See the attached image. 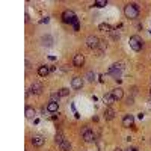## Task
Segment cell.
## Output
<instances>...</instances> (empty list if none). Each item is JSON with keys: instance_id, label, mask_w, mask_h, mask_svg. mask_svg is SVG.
<instances>
[{"instance_id": "cell-1", "label": "cell", "mask_w": 151, "mask_h": 151, "mask_svg": "<svg viewBox=\"0 0 151 151\" xmlns=\"http://www.w3.org/2000/svg\"><path fill=\"white\" fill-rule=\"evenodd\" d=\"M124 15L130 18V20H134L139 17V8H137V5L134 3H127L124 6Z\"/></svg>"}, {"instance_id": "cell-2", "label": "cell", "mask_w": 151, "mask_h": 151, "mask_svg": "<svg viewBox=\"0 0 151 151\" xmlns=\"http://www.w3.org/2000/svg\"><path fill=\"white\" fill-rule=\"evenodd\" d=\"M129 44H130V47L134 50V52H141L142 47H144V41H142V38H141V36H137V35L130 36Z\"/></svg>"}, {"instance_id": "cell-3", "label": "cell", "mask_w": 151, "mask_h": 151, "mask_svg": "<svg viewBox=\"0 0 151 151\" xmlns=\"http://www.w3.org/2000/svg\"><path fill=\"white\" fill-rule=\"evenodd\" d=\"M110 76H113V79L115 80H118L119 77H121V74H122V65L121 64H113L110 68H109V71H107Z\"/></svg>"}, {"instance_id": "cell-4", "label": "cell", "mask_w": 151, "mask_h": 151, "mask_svg": "<svg viewBox=\"0 0 151 151\" xmlns=\"http://www.w3.org/2000/svg\"><path fill=\"white\" fill-rule=\"evenodd\" d=\"M76 20H77V17H76V14H74L73 11H70V9L64 11V14H62V21H64V23H67V24H73Z\"/></svg>"}, {"instance_id": "cell-5", "label": "cell", "mask_w": 151, "mask_h": 151, "mask_svg": "<svg viewBox=\"0 0 151 151\" xmlns=\"http://www.w3.org/2000/svg\"><path fill=\"white\" fill-rule=\"evenodd\" d=\"M100 44H101V41H100L97 36H94V35H91V36L86 38V45L89 47V48H98Z\"/></svg>"}, {"instance_id": "cell-6", "label": "cell", "mask_w": 151, "mask_h": 151, "mask_svg": "<svg viewBox=\"0 0 151 151\" xmlns=\"http://www.w3.org/2000/svg\"><path fill=\"white\" fill-rule=\"evenodd\" d=\"M82 133H83V141L85 142H88V144H89V142H92L94 141V132L91 130V129H88V127H85L83 130H82Z\"/></svg>"}, {"instance_id": "cell-7", "label": "cell", "mask_w": 151, "mask_h": 151, "mask_svg": "<svg viewBox=\"0 0 151 151\" xmlns=\"http://www.w3.org/2000/svg\"><path fill=\"white\" fill-rule=\"evenodd\" d=\"M44 142H45V139H44L42 134H33V136H32V144H33L35 147H42Z\"/></svg>"}, {"instance_id": "cell-8", "label": "cell", "mask_w": 151, "mask_h": 151, "mask_svg": "<svg viewBox=\"0 0 151 151\" xmlns=\"http://www.w3.org/2000/svg\"><path fill=\"white\" fill-rule=\"evenodd\" d=\"M133 124H134L133 115H125V116L122 118V127L129 129V127H133Z\"/></svg>"}, {"instance_id": "cell-9", "label": "cell", "mask_w": 151, "mask_h": 151, "mask_svg": "<svg viewBox=\"0 0 151 151\" xmlns=\"http://www.w3.org/2000/svg\"><path fill=\"white\" fill-rule=\"evenodd\" d=\"M42 85L41 83H38V82H35V83H32V86H30V92L32 94H35V95H40L41 92H42Z\"/></svg>"}, {"instance_id": "cell-10", "label": "cell", "mask_w": 151, "mask_h": 151, "mask_svg": "<svg viewBox=\"0 0 151 151\" xmlns=\"http://www.w3.org/2000/svg\"><path fill=\"white\" fill-rule=\"evenodd\" d=\"M71 86H73V89H82V86H83V79L82 77H74L71 80Z\"/></svg>"}, {"instance_id": "cell-11", "label": "cell", "mask_w": 151, "mask_h": 151, "mask_svg": "<svg viewBox=\"0 0 151 151\" xmlns=\"http://www.w3.org/2000/svg\"><path fill=\"white\" fill-rule=\"evenodd\" d=\"M73 62H74L76 67H83V64H85V56H83L82 53H77V55L74 56Z\"/></svg>"}, {"instance_id": "cell-12", "label": "cell", "mask_w": 151, "mask_h": 151, "mask_svg": "<svg viewBox=\"0 0 151 151\" xmlns=\"http://www.w3.org/2000/svg\"><path fill=\"white\" fill-rule=\"evenodd\" d=\"M24 115H26V118L32 119L36 116V110L32 107V106H26V109H24Z\"/></svg>"}, {"instance_id": "cell-13", "label": "cell", "mask_w": 151, "mask_h": 151, "mask_svg": "<svg viewBox=\"0 0 151 151\" xmlns=\"http://www.w3.org/2000/svg\"><path fill=\"white\" fill-rule=\"evenodd\" d=\"M112 95H113V98H115V101L118 100H122V97H124V91L121 89V88H115V89L112 91Z\"/></svg>"}, {"instance_id": "cell-14", "label": "cell", "mask_w": 151, "mask_h": 151, "mask_svg": "<svg viewBox=\"0 0 151 151\" xmlns=\"http://www.w3.org/2000/svg\"><path fill=\"white\" fill-rule=\"evenodd\" d=\"M38 74H40L41 77H47V76L50 74V68L47 65H41L40 68H38Z\"/></svg>"}, {"instance_id": "cell-15", "label": "cell", "mask_w": 151, "mask_h": 151, "mask_svg": "<svg viewBox=\"0 0 151 151\" xmlns=\"http://www.w3.org/2000/svg\"><path fill=\"white\" fill-rule=\"evenodd\" d=\"M104 118L106 119H113V118H115V110H113L112 107H107L106 110H104Z\"/></svg>"}, {"instance_id": "cell-16", "label": "cell", "mask_w": 151, "mask_h": 151, "mask_svg": "<svg viewBox=\"0 0 151 151\" xmlns=\"http://www.w3.org/2000/svg\"><path fill=\"white\" fill-rule=\"evenodd\" d=\"M42 45H47V47H52L53 45V38L50 36V35H45V36H42Z\"/></svg>"}, {"instance_id": "cell-17", "label": "cell", "mask_w": 151, "mask_h": 151, "mask_svg": "<svg viewBox=\"0 0 151 151\" xmlns=\"http://www.w3.org/2000/svg\"><path fill=\"white\" fill-rule=\"evenodd\" d=\"M58 109H59V103H56V101H50L48 104H47V110L48 112H58Z\"/></svg>"}, {"instance_id": "cell-18", "label": "cell", "mask_w": 151, "mask_h": 151, "mask_svg": "<svg viewBox=\"0 0 151 151\" xmlns=\"http://www.w3.org/2000/svg\"><path fill=\"white\" fill-rule=\"evenodd\" d=\"M59 148H60V151H70L71 150V144H70V141H64L60 145H59Z\"/></svg>"}, {"instance_id": "cell-19", "label": "cell", "mask_w": 151, "mask_h": 151, "mask_svg": "<svg viewBox=\"0 0 151 151\" xmlns=\"http://www.w3.org/2000/svg\"><path fill=\"white\" fill-rule=\"evenodd\" d=\"M103 100H104V103L107 104V106H110L113 101H115V98H113V95H112V92L110 94H106L104 97H103Z\"/></svg>"}, {"instance_id": "cell-20", "label": "cell", "mask_w": 151, "mask_h": 151, "mask_svg": "<svg viewBox=\"0 0 151 151\" xmlns=\"http://www.w3.org/2000/svg\"><path fill=\"white\" fill-rule=\"evenodd\" d=\"M98 29L103 30V32H112V30H113L112 26H110V24H107V23H101V24L98 26Z\"/></svg>"}, {"instance_id": "cell-21", "label": "cell", "mask_w": 151, "mask_h": 151, "mask_svg": "<svg viewBox=\"0 0 151 151\" xmlns=\"http://www.w3.org/2000/svg\"><path fill=\"white\" fill-rule=\"evenodd\" d=\"M55 141H56V144H58V145H60L62 142L65 141V139H64V134H62L60 132H58V133H56V136H55Z\"/></svg>"}, {"instance_id": "cell-22", "label": "cell", "mask_w": 151, "mask_h": 151, "mask_svg": "<svg viewBox=\"0 0 151 151\" xmlns=\"http://www.w3.org/2000/svg\"><path fill=\"white\" fill-rule=\"evenodd\" d=\"M58 92H59L60 97H67V95L70 94V89H68V88H62V89H59Z\"/></svg>"}, {"instance_id": "cell-23", "label": "cell", "mask_w": 151, "mask_h": 151, "mask_svg": "<svg viewBox=\"0 0 151 151\" xmlns=\"http://www.w3.org/2000/svg\"><path fill=\"white\" fill-rule=\"evenodd\" d=\"M59 98H60L59 92H53L52 95H50V100H52V101H56V103H59Z\"/></svg>"}, {"instance_id": "cell-24", "label": "cell", "mask_w": 151, "mask_h": 151, "mask_svg": "<svg viewBox=\"0 0 151 151\" xmlns=\"http://www.w3.org/2000/svg\"><path fill=\"white\" fill-rule=\"evenodd\" d=\"M94 5H95L97 8H104V6L107 5V2H106V0H97Z\"/></svg>"}, {"instance_id": "cell-25", "label": "cell", "mask_w": 151, "mask_h": 151, "mask_svg": "<svg viewBox=\"0 0 151 151\" xmlns=\"http://www.w3.org/2000/svg\"><path fill=\"white\" fill-rule=\"evenodd\" d=\"M73 27H74V30H76V32L80 30V23H79V20H76V21L73 23Z\"/></svg>"}, {"instance_id": "cell-26", "label": "cell", "mask_w": 151, "mask_h": 151, "mask_svg": "<svg viewBox=\"0 0 151 151\" xmlns=\"http://www.w3.org/2000/svg\"><path fill=\"white\" fill-rule=\"evenodd\" d=\"M88 80H89V82H94V80H95V74H94L92 71L88 73Z\"/></svg>"}, {"instance_id": "cell-27", "label": "cell", "mask_w": 151, "mask_h": 151, "mask_svg": "<svg viewBox=\"0 0 151 151\" xmlns=\"http://www.w3.org/2000/svg\"><path fill=\"white\" fill-rule=\"evenodd\" d=\"M127 104H133V98H132V97H129V100H127Z\"/></svg>"}, {"instance_id": "cell-28", "label": "cell", "mask_w": 151, "mask_h": 151, "mask_svg": "<svg viewBox=\"0 0 151 151\" xmlns=\"http://www.w3.org/2000/svg\"><path fill=\"white\" fill-rule=\"evenodd\" d=\"M113 151H122L121 148H115V150H113Z\"/></svg>"}, {"instance_id": "cell-29", "label": "cell", "mask_w": 151, "mask_h": 151, "mask_svg": "<svg viewBox=\"0 0 151 151\" xmlns=\"http://www.w3.org/2000/svg\"><path fill=\"white\" fill-rule=\"evenodd\" d=\"M127 151H137L136 148H132V150H127Z\"/></svg>"}, {"instance_id": "cell-30", "label": "cell", "mask_w": 151, "mask_h": 151, "mask_svg": "<svg viewBox=\"0 0 151 151\" xmlns=\"http://www.w3.org/2000/svg\"><path fill=\"white\" fill-rule=\"evenodd\" d=\"M150 95H151V89H150Z\"/></svg>"}]
</instances>
